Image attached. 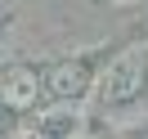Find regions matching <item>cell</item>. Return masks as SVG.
<instances>
[{
    "instance_id": "cell-1",
    "label": "cell",
    "mask_w": 148,
    "mask_h": 139,
    "mask_svg": "<svg viewBox=\"0 0 148 139\" xmlns=\"http://www.w3.org/2000/svg\"><path fill=\"white\" fill-rule=\"evenodd\" d=\"M139 81H144V58L139 54H121L117 63L103 72V99H112V103L130 99V94L139 90Z\"/></svg>"
},
{
    "instance_id": "cell-2",
    "label": "cell",
    "mask_w": 148,
    "mask_h": 139,
    "mask_svg": "<svg viewBox=\"0 0 148 139\" xmlns=\"http://www.w3.org/2000/svg\"><path fill=\"white\" fill-rule=\"evenodd\" d=\"M36 72H27V67H18V72H9L5 76V85H0V103L5 108H14V112H27V108H36Z\"/></svg>"
},
{
    "instance_id": "cell-3",
    "label": "cell",
    "mask_w": 148,
    "mask_h": 139,
    "mask_svg": "<svg viewBox=\"0 0 148 139\" xmlns=\"http://www.w3.org/2000/svg\"><path fill=\"white\" fill-rule=\"evenodd\" d=\"M85 81H90L85 63H58L54 72L45 76V90L54 94V99H76V94L85 90Z\"/></svg>"
}]
</instances>
